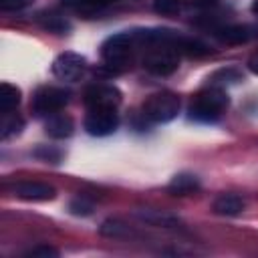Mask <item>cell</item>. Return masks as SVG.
Wrapping results in <instances>:
<instances>
[{
    "label": "cell",
    "instance_id": "7c38bea8",
    "mask_svg": "<svg viewBox=\"0 0 258 258\" xmlns=\"http://www.w3.org/2000/svg\"><path fill=\"white\" fill-rule=\"evenodd\" d=\"M214 36L224 44H242L250 38V28L246 24H224L214 28Z\"/></svg>",
    "mask_w": 258,
    "mask_h": 258
},
{
    "label": "cell",
    "instance_id": "484cf974",
    "mask_svg": "<svg viewBox=\"0 0 258 258\" xmlns=\"http://www.w3.org/2000/svg\"><path fill=\"white\" fill-rule=\"evenodd\" d=\"M34 0H0V10L4 12H16L26 6H30Z\"/></svg>",
    "mask_w": 258,
    "mask_h": 258
},
{
    "label": "cell",
    "instance_id": "4fadbf2b",
    "mask_svg": "<svg viewBox=\"0 0 258 258\" xmlns=\"http://www.w3.org/2000/svg\"><path fill=\"white\" fill-rule=\"evenodd\" d=\"M244 200L238 196V194H220L214 204H212V210L220 216H238L244 212Z\"/></svg>",
    "mask_w": 258,
    "mask_h": 258
},
{
    "label": "cell",
    "instance_id": "d4e9b609",
    "mask_svg": "<svg viewBox=\"0 0 258 258\" xmlns=\"http://www.w3.org/2000/svg\"><path fill=\"white\" fill-rule=\"evenodd\" d=\"M24 256L26 258H58V250L48 244H38V246L30 248Z\"/></svg>",
    "mask_w": 258,
    "mask_h": 258
},
{
    "label": "cell",
    "instance_id": "30bf717a",
    "mask_svg": "<svg viewBox=\"0 0 258 258\" xmlns=\"http://www.w3.org/2000/svg\"><path fill=\"white\" fill-rule=\"evenodd\" d=\"M75 131V121L71 115H64V113H54L50 117H46L44 121V133L52 139H67L71 137Z\"/></svg>",
    "mask_w": 258,
    "mask_h": 258
},
{
    "label": "cell",
    "instance_id": "ba28073f",
    "mask_svg": "<svg viewBox=\"0 0 258 258\" xmlns=\"http://www.w3.org/2000/svg\"><path fill=\"white\" fill-rule=\"evenodd\" d=\"M83 103L87 109L93 107H119L121 103V91L107 83H93L83 93Z\"/></svg>",
    "mask_w": 258,
    "mask_h": 258
},
{
    "label": "cell",
    "instance_id": "603a6c76",
    "mask_svg": "<svg viewBox=\"0 0 258 258\" xmlns=\"http://www.w3.org/2000/svg\"><path fill=\"white\" fill-rule=\"evenodd\" d=\"M34 157L40 159V161H46V163H60L62 151L52 147V145H38L34 149Z\"/></svg>",
    "mask_w": 258,
    "mask_h": 258
},
{
    "label": "cell",
    "instance_id": "83f0119b",
    "mask_svg": "<svg viewBox=\"0 0 258 258\" xmlns=\"http://www.w3.org/2000/svg\"><path fill=\"white\" fill-rule=\"evenodd\" d=\"M194 8H202V10H206V8H212V6H216L220 0H187Z\"/></svg>",
    "mask_w": 258,
    "mask_h": 258
},
{
    "label": "cell",
    "instance_id": "5b68a950",
    "mask_svg": "<svg viewBox=\"0 0 258 258\" xmlns=\"http://www.w3.org/2000/svg\"><path fill=\"white\" fill-rule=\"evenodd\" d=\"M179 67V50L173 46H153L143 56V69L155 77H169Z\"/></svg>",
    "mask_w": 258,
    "mask_h": 258
},
{
    "label": "cell",
    "instance_id": "5bb4252c",
    "mask_svg": "<svg viewBox=\"0 0 258 258\" xmlns=\"http://www.w3.org/2000/svg\"><path fill=\"white\" fill-rule=\"evenodd\" d=\"M135 216L145 222V224H151V226H159V228H177L179 226V220L167 212H161V210H137Z\"/></svg>",
    "mask_w": 258,
    "mask_h": 258
},
{
    "label": "cell",
    "instance_id": "44dd1931",
    "mask_svg": "<svg viewBox=\"0 0 258 258\" xmlns=\"http://www.w3.org/2000/svg\"><path fill=\"white\" fill-rule=\"evenodd\" d=\"M179 52L187 54V56H204L210 52L208 44H204L202 40L198 38H189V36H183L181 44H179Z\"/></svg>",
    "mask_w": 258,
    "mask_h": 258
},
{
    "label": "cell",
    "instance_id": "3957f363",
    "mask_svg": "<svg viewBox=\"0 0 258 258\" xmlns=\"http://www.w3.org/2000/svg\"><path fill=\"white\" fill-rule=\"evenodd\" d=\"M179 109H181V101L171 91H159L149 95L141 107L143 117L149 119L151 123H169L171 119L177 117Z\"/></svg>",
    "mask_w": 258,
    "mask_h": 258
},
{
    "label": "cell",
    "instance_id": "9c48e42d",
    "mask_svg": "<svg viewBox=\"0 0 258 258\" xmlns=\"http://www.w3.org/2000/svg\"><path fill=\"white\" fill-rule=\"evenodd\" d=\"M14 196L26 202H48L54 200L56 189L44 181H20L14 185Z\"/></svg>",
    "mask_w": 258,
    "mask_h": 258
},
{
    "label": "cell",
    "instance_id": "2e32d148",
    "mask_svg": "<svg viewBox=\"0 0 258 258\" xmlns=\"http://www.w3.org/2000/svg\"><path fill=\"white\" fill-rule=\"evenodd\" d=\"M38 22H40L42 28H46L50 32H56V34H62V32H67L71 28L69 20L64 16H60L58 12H54V10H48V12L38 14Z\"/></svg>",
    "mask_w": 258,
    "mask_h": 258
},
{
    "label": "cell",
    "instance_id": "8fae6325",
    "mask_svg": "<svg viewBox=\"0 0 258 258\" xmlns=\"http://www.w3.org/2000/svg\"><path fill=\"white\" fill-rule=\"evenodd\" d=\"M200 187H202L200 177L194 175V173H189V171L175 173V175L171 177V181L167 183V191H169L171 196H179V198H181V196H191V194H196Z\"/></svg>",
    "mask_w": 258,
    "mask_h": 258
},
{
    "label": "cell",
    "instance_id": "52a82bcc",
    "mask_svg": "<svg viewBox=\"0 0 258 258\" xmlns=\"http://www.w3.org/2000/svg\"><path fill=\"white\" fill-rule=\"evenodd\" d=\"M87 71V58L79 52H60L52 60V75L60 81H79Z\"/></svg>",
    "mask_w": 258,
    "mask_h": 258
},
{
    "label": "cell",
    "instance_id": "7a4b0ae2",
    "mask_svg": "<svg viewBox=\"0 0 258 258\" xmlns=\"http://www.w3.org/2000/svg\"><path fill=\"white\" fill-rule=\"evenodd\" d=\"M137 40L133 32H117L103 40L101 44V60L107 69L119 73L131 67L135 54Z\"/></svg>",
    "mask_w": 258,
    "mask_h": 258
},
{
    "label": "cell",
    "instance_id": "4316f807",
    "mask_svg": "<svg viewBox=\"0 0 258 258\" xmlns=\"http://www.w3.org/2000/svg\"><path fill=\"white\" fill-rule=\"evenodd\" d=\"M246 67H248V71H250L252 75H258V50H254V52L248 56Z\"/></svg>",
    "mask_w": 258,
    "mask_h": 258
},
{
    "label": "cell",
    "instance_id": "ac0fdd59",
    "mask_svg": "<svg viewBox=\"0 0 258 258\" xmlns=\"http://www.w3.org/2000/svg\"><path fill=\"white\" fill-rule=\"evenodd\" d=\"M238 81H242V73H240L236 67L220 69V71H216V73L210 77V85H218V87L232 85V83H238Z\"/></svg>",
    "mask_w": 258,
    "mask_h": 258
},
{
    "label": "cell",
    "instance_id": "d6986e66",
    "mask_svg": "<svg viewBox=\"0 0 258 258\" xmlns=\"http://www.w3.org/2000/svg\"><path fill=\"white\" fill-rule=\"evenodd\" d=\"M24 127V121L22 117L18 115H12V113H6L4 119H2V125H0V137L2 139H10L14 135H18Z\"/></svg>",
    "mask_w": 258,
    "mask_h": 258
},
{
    "label": "cell",
    "instance_id": "8992f818",
    "mask_svg": "<svg viewBox=\"0 0 258 258\" xmlns=\"http://www.w3.org/2000/svg\"><path fill=\"white\" fill-rule=\"evenodd\" d=\"M83 127L93 137H107L117 131L119 127V113L117 107H93L87 111Z\"/></svg>",
    "mask_w": 258,
    "mask_h": 258
},
{
    "label": "cell",
    "instance_id": "e0dca14e",
    "mask_svg": "<svg viewBox=\"0 0 258 258\" xmlns=\"http://www.w3.org/2000/svg\"><path fill=\"white\" fill-rule=\"evenodd\" d=\"M64 6L77 10V12H83V14H95V12H101L103 8H107L109 4H113L115 0H60Z\"/></svg>",
    "mask_w": 258,
    "mask_h": 258
},
{
    "label": "cell",
    "instance_id": "9a60e30c",
    "mask_svg": "<svg viewBox=\"0 0 258 258\" xmlns=\"http://www.w3.org/2000/svg\"><path fill=\"white\" fill-rule=\"evenodd\" d=\"M20 105V89L10 85V83H2L0 85V113H12L16 107Z\"/></svg>",
    "mask_w": 258,
    "mask_h": 258
},
{
    "label": "cell",
    "instance_id": "277c9868",
    "mask_svg": "<svg viewBox=\"0 0 258 258\" xmlns=\"http://www.w3.org/2000/svg\"><path fill=\"white\" fill-rule=\"evenodd\" d=\"M69 99H71V93L67 89L44 85V87L36 89V93L32 95L30 109L36 117H50V115L62 111L67 107Z\"/></svg>",
    "mask_w": 258,
    "mask_h": 258
},
{
    "label": "cell",
    "instance_id": "6da1fadb",
    "mask_svg": "<svg viewBox=\"0 0 258 258\" xmlns=\"http://www.w3.org/2000/svg\"><path fill=\"white\" fill-rule=\"evenodd\" d=\"M228 105H230V97L226 89L218 85H208L194 95L187 107V115L189 119L200 123H214L224 115Z\"/></svg>",
    "mask_w": 258,
    "mask_h": 258
},
{
    "label": "cell",
    "instance_id": "ffe728a7",
    "mask_svg": "<svg viewBox=\"0 0 258 258\" xmlns=\"http://www.w3.org/2000/svg\"><path fill=\"white\" fill-rule=\"evenodd\" d=\"M99 232L107 238H125V236H129V226H125L121 220L109 218L99 226Z\"/></svg>",
    "mask_w": 258,
    "mask_h": 258
},
{
    "label": "cell",
    "instance_id": "cb8c5ba5",
    "mask_svg": "<svg viewBox=\"0 0 258 258\" xmlns=\"http://www.w3.org/2000/svg\"><path fill=\"white\" fill-rule=\"evenodd\" d=\"M93 210H95L93 202H89L85 196H77L69 204V212L75 216H89V214H93Z\"/></svg>",
    "mask_w": 258,
    "mask_h": 258
},
{
    "label": "cell",
    "instance_id": "f1b7e54d",
    "mask_svg": "<svg viewBox=\"0 0 258 258\" xmlns=\"http://www.w3.org/2000/svg\"><path fill=\"white\" fill-rule=\"evenodd\" d=\"M252 14H254V16H258V0H254V2H252Z\"/></svg>",
    "mask_w": 258,
    "mask_h": 258
},
{
    "label": "cell",
    "instance_id": "7402d4cb",
    "mask_svg": "<svg viewBox=\"0 0 258 258\" xmlns=\"http://www.w3.org/2000/svg\"><path fill=\"white\" fill-rule=\"evenodd\" d=\"M185 0H153V10L161 16H175L181 12Z\"/></svg>",
    "mask_w": 258,
    "mask_h": 258
}]
</instances>
